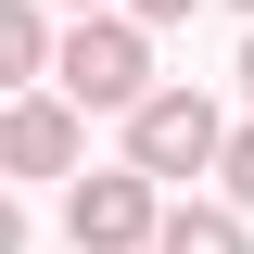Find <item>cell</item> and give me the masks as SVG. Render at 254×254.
Wrapping results in <instances>:
<instances>
[{
	"label": "cell",
	"mask_w": 254,
	"mask_h": 254,
	"mask_svg": "<svg viewBox=\"0 0 254 254\" xmlns=\"http://www.w3.org/2000/svg\"><path fill=\"white\" fill-rule=\"evenodd\" d=\"M51 89L76 115H127V102L153 89V26H127V13H76L51 38Z\"/></svg>",
	"instance_id": "obj_1"
},
{
	"label": "cell",
	"mask_w": 254,
	"mask_h": 254,
	"mask_svg": "<svg viewBox=\"0 0 254 254\" xmlns=\"http://www.w3.org/2000/svg\"><path fill=\"white\" fill-rule=\"evenodd\" d=\"M216 140H229V115L203 89H140L127 102V165H140V178H203Z\"/></svg>",
	"instance_id": "obj_2"
},
{
	"label": "cell",
	"mask_w": 254,
	"mask_h": 254,
	"mask_svg": "<svg viewBox=\"0 0 254 254\" xmlns=\"http://www.w3.org/2000/svg\"><path fill=\"white\" fill-rule=\"evenodd\" d=\"M153 216H165V190L140 178V165H89V178L64 190V229H76V254H153Z\"/></svg>",
	"instance_id": "obj_3"
},
{
	"label": "cell",
	"mask_w": 254,
	"mask_h": 254,
	"mask_svg": "<svg viewBox=\"0 0 254 254\" xmlns=\"http://www.w3.org/2000/svg\"><path fill=\"white\" fill-rule=\"evenodd\" d=\"M0 178H76V102L64 89H13L0 102Z\"/></svg>",
	"instance_id": "obj_4"
},
{
	"label": "cell",
	"mask_w": 254,
	"mask_h": 254,
	"mask_svg": "<svg viewBox=\"0 0 254 254\" xmlns=\"http://www.w3.org/2000/svg\"><path fill=\"white\" fill-rule=\"evenodd\" d=\"M153 254H254V242H242L229 203H165V216H153Z\"/></svg>",
	"instance_id": "obj_5"
},
{
	"label": "cell",
	"mask_w": 254,
	"mask_h": 254,
	"mask_svg": "<svg viewBox=\"0 0 254 254\" xmlns=\"http://www.w3.org/2000/svg\"><path fill=\"white\" fill-rule=\"evenodd\" d=\"M51 76V26H38V0H0V89H38Z\"/></svg>",
	"instance_id": "obj_6"
},
{
	"label": "cell",
	"mask_w": 254,
	"mask_h": 254,
	"mask_svg": "<svg viewBox=\"0 0 254 254\" xmlns=\"http://www.w3.org/2000/svg\"><path fill=\"white\" fill-rule=\"evenodd\" d=\"M216 178H229V216H254V127L216 140Z\"/></svg>",
	"instance_id": "obj_7"
},
{
	"label": "cell",
	"mask_w": 254,
	"mask_h": 254,
	"mask_svg": "<svg viewBox=\"0 0 254 254\" xmlns=\"http://www.w3.org/2000/svg\"><path fill=\"white\" fill-rule=\"evenodd\" d=\"M115 13H127V26H178L190 0H115Z\"/></svg>",
	"instance_id": "obj_8"
},
{
	"label": "cell",
	"mask_w": 254,
	"mask_h": 254,
	"mask_svg": "<svg viewBox=\"0 0 254 254\" xmlns=\"http://www.w3.org/2000/svg\"><path fill=\"white\" fill-rule=\"evenodd\" d=\"M0 254H26V203H13V190H0Z\"/></svg>",
	"instance_id": "obj_9"
},
{
	"label": "cell",
	"mask_w": 254,
	"mask_h": 254,
	"mask_svg": "<svg viewBox=\"0 0 254 254\" xmlns=\"http://www.w3.org/2000/svg\"><path fill=\"white\" fill-rule=\"evenodd\" d=\"M242 102H254V38H242Z\"/></svg>",
	"instance_id": "obj_10"
},
{
	"label": "cell",
	"mask_w": 254,
	"mask_h": 254,
	"mask_svg": "<svg viewBox=\"0 0 254 254\" xmlns=\"http://www.w3.org/2000/svg\"><path fill=\"white\" fill-rule=\"evenodd\" d=\"M64 13H115V0H64Z\"/></svg>",
	"instance_id": "obj_11"
},
{
	"label": "cell",
	"mask_w": 254,
	"mask_h": 254,
	"mask_svg": "<svg viewBox=\"0 0 254 254\" xmlns=\"http://www.w3.org/2000/svg\"><path fill=\"white\" fill-rule=\"evenodd\" d=\"M242 13H254V0H242Z\"/></svg>",
	"instance_id": "obj_12"
}]
</instances>
